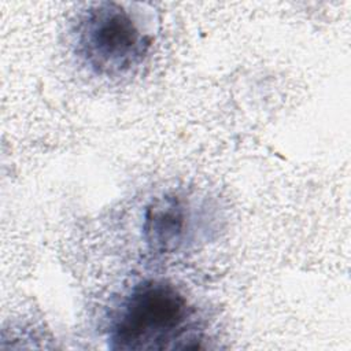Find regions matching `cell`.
I'll return each mask as SVG.
<instances>
[{"instance_id":"1","label":"cell","mask_w":351,"mask_h":351,"mask_svg":"<svg viewBox=\"0 0 351 351\" xmlns=\"http://www.w3.org/2000/svg\"><path fill=\"white\" fill-rule=\"evenodd\" d=\"M200 340L196 307L165 280H144L133 285L108 328L111 350H189L199 348Z\"/></svg>"},{"instance_id":"2","label":"cell","mask_w":351,"mask_h":351,"mask_svg":"<svg viewBox=\"0 0 351 351\" xmlns=\"http://www.w3.org/2000/svg\"><path fill=\"white\" fill-rule=\"evenodd\" d=\"M151 45L152 36L126 4L95 3L77 21V53L97 74L119 77L130 73L141 66Z\"/></svg>"},{"instance_id":"3","label":"cell","mask_w":351,"mask_h":351,"mask_svg":"<svg viewBox=\"0 0 351 351\" xmlns=\"http://www.w3.org/2000/svg\"><path fill=\"white\" fill-rule=\"evenodd\" d=\"M200 204L184 192L155 197L144 210L143 239L155 254H173L186 248L202 230Z\"/></svg>"}]
</instances>
